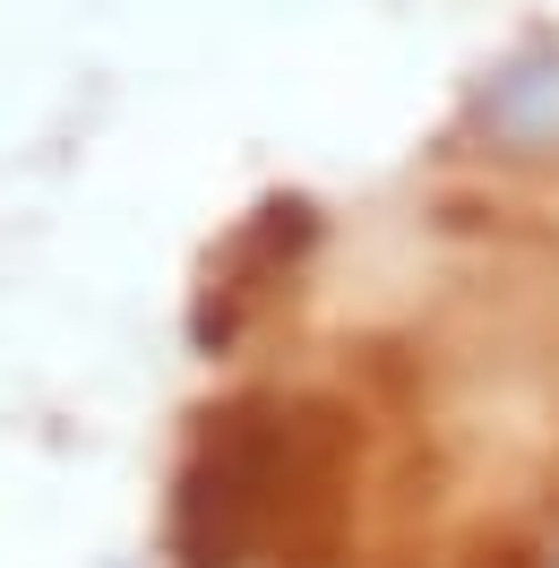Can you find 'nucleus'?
I'll list each match as a JSON object with an SVG mask.
<instances>
[{"instance_id":"1","label":"nucleus","mask_w":559,"mask_h":568,"mask_svg":"<svg viewBox=\"0 0 559 568\" xmlns=\"http://www.w3.org/2000/svg\"><path fill=\"white\" fill-rule=\"evenodd\" d=\"M327 499V448L293 396L224 405L199 430V457L173 491V560L181 568H258L293 526Z\"/></svg>"},{"instance_id":"2","label":"nucleus","mask_w":559,"mask_h":568,"mask_svg":"<svg viewBox=\"0 0 559 568\" xmlns=\"http://www.w3.org/2000/svg\"><path fill=\"white\" fill-rule=\"evenodd\" d=\"M474 139L499 164H559V43H525L474 78Z\"/></svg>"}]
</instances>
